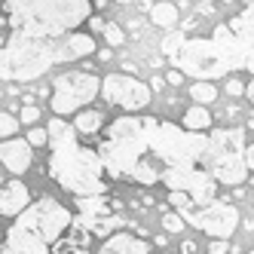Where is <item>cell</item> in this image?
<instances>
[{
	"label": "cell",
	"mask_w": 254,
	"mask_h": 254,
	"mask_svg": "<svg viewBox=\"0 0 254 254\" xmlns=\"http://www.w3.org/2000/svg\"><path fill=\"white\" fill-rule=\"evenodd\" d=\"M86 239L89 230L74 221L67 205L43 196L9 224L0 254H89Z\"/></svg>",
	"instance_id": "1"
},
{
	"label": "cell",
	"mask_w": 254,
	"mask_h": 254,
	"mask_svg": "<svg viewBox=\"0 0 254 254\" xmlns=\"http://www.w3.org/2000/svg\"><path fill=\"white\" fill-rule=\"evenodd\" d=\"M49 178L77 199L104 196L107 193V169L98 150L80 144V132L74 123H64L62 117L49 120Z\"/></svg>",
	"instance_id": "2"
},
{
	"label": "cell",
	"mask_w": 254,
	"mask_h": 254,
	"mask_svg": "<svg viewBox=\"0 0 254 254\" xmlns=\"http://www.w3.org/2000/svg\"><path fill=\"white\" fill-rule=\"evenodd\" d=\"M95 52L92 34H67V37H31L15 34L0 46V80L28 83L43 77L52 64L77 62Z\"/></svg>",
	"instance_id": "3"
},
{
	"label": "cell",
	"mask_w": 254,
	"mask_h": 254,
	"mask_svg": "<svg viewBox=\"0 0 254 254\" xmlns=\"http://www.w3.org/2000/svg\"><path fill=\"white\" fill-rule=\"evenodd\" d=\"M92 12V0H6V22L15 34L67 37Z\"/></svg>",
	"instance_id": "4"
},
{
	"label": "cell",
	"mask_w": 254,
	"mask_h": 254,
	"mask_svg": "<svg viewBox=\"0 0 254 254\" xmlns=\"http://www.w3.org/2000/svg\"><path fill=\"white\" fill-rule=\"evenodd\" d=\"M98 156L111 178L135 181L138 169L150 162V117H117L98 141Z\"/></svg>",
	"instance_id": "5"
},
{
	"label": "cell",
	"mask_w": 254,
	"mask_h": 254,
	"mask_svg": "<svg viewBox=\"0 0 254 254\" xmlns=\"http://www.w3.org/2000/svg\"><path fill=\"white\" fill-rule=\"evenodd\" d=\"M178 70L196 77V80H217L227 77L233 67H245V52H242V40L227 28H217L214 37H193L181 43L172 56H169Z\"/></svg>",
	"instance_id": "6"
},
{
	"label": "cell",
	"mask_w": 254,
	"mask_h": 254,
	"mask_svg": "<svg viewBox=\"0 0 254 254\" xmlns=\"http://www.w3.org/2000/svg\"><path fill=\"white\" fill-rule=\"evenodd\" d=\"M205 147H208V135L187 132L184 126L159 123L150 117V156L156 159L159 172L202 166Z\"/></svg>",
	"instance_id": "7"
},
{
	"label": "cell",
	"mask_w": 254,
	"mask_h": 254,
	"mask_svg": "<svg viewBox=\"0 0 254 254\" xmlns=\"http://www.w3.org/2000/svg\"><path fill=\"white\" fill-rule=\"evenodd\" d=\"M202 169L224 187L239 190L248 178V147L242 129H214L202 156Z\"/></svg>",
	"instance_id": "8"
},
{
	"label": "cell",
	"mask_w": 254,
	"mask_h": 254,
	"mask_svg": "<svg viewBox=\"0 0 254 254\" xmlns=\"http://www.w3.org/2000/svg\"><path fill=\"white\" fill-rule=\"evenodd\" d=\"M95 95H101V80L92 74V70H64L52 80V98L49 107L52 114L62 117L64 114H80L89 104L95 101Z\"/></svg>",
	"instance_id": "9"
},
{
	"label": "cell",
	"mask_w": 254,
	"mask_h": 254,
	"mask_svg": "<svg viewBox=\"0 0 254 254\" xmlns=\"http://www.w3.org/2000/svg\"><path fill=\"white\" fill-rule=\"evenodd\" d=\"M181 217L190 227L211 236V239H224V242H230V236L239 227V208L227 199H214L211 205H202V208H187L181 211Z\"/></svg>",
	"instance_id": "10"
},
{
	"label": "cell",
	"mask_w": 254,
	"mask_h": 254,
	"mask_svg": "<svg viewBox=\"0 0 254 254\" xmlns=\"http://www.w3.org/2000/svg\"><path fill=\"white\" fill-rule=\"evenodd\" d=\"M101 95L107 104L123 107V111H144L153 98V89L123 70V74H107L101 80Z\"/></svg>",
	"instance_id": "11"
},
{
	"label": "cell",
	"mask_w": 254,
	"mask_h": 254,
	"mask_svg": "<svg viewBox=\"0 0 254 254\" xmlns=\"http://www.w3.org/2000/svg\"><path fill=\"white\" fill-rule=\"evenodd\" d=\"M120 202H111L107 196H89L77 199V211H80V224L92 233V236H114V227L120 224L117 217Z\"/></svg>",
	"instance_id": "12"
},
{
	"label": "cell",
	"mask_w": 254,
	"mask_h": 254,
	"mask_svg": "<svg viewBox=\"0 0 254 254\" xmlns=\"http://www.w3.org/2000/svg\"><path fill=\"white\" fill-rule=\"evenodd\" d=\"M0 162L9 175H25L34 162V153H31V144L22 141V138H9V141H0Z\"/></svg>",
	"instance_id": "13"
},
{
	"label": "cell",
	"mask_w": 254,
	"mask_h": 254,
	"mask_svg": "<svg viewBox=\"0 0 254 254\" xmlns=\"http://www.w3.org/2000/svg\"><path fill=\"white\" fill-rule=\"evenodd\" d=\"M98 254H153L150 242L144 239V236L138 233H114V236H107V239L98 245Z\"/></svg>",
	"instance_id": "14"
},
{
	"label": "cell",
	"mask_w": 254,
	"mask_h": 254,
	"mask_svg": "<svg viewBox=\"0 0 254 254\" xmlns=\"http://www.w3.org/2000/svg\"><path fill=\"white\" fill-rule=\"evenodd\" d=\"M31 208V190L22 181H9L0 187V214L3 217H19L22 211Z\"/></svg>",
	"instance_id": "15"
},
{
	"label": "cell",
	"mask_w": 254,
	"mask_h": 254,
	"mask_svg": "<svg viewBox=\"0 0 254 254\" xmlns=\"http://www.w3.org/2000/svg\"><path fill=\"white\" fill-rule=\"evenodd\" d=\"M181 126L187 132H205V129H211V114L202 104H190L184 111V117H181Z\"/></svg>",
	"instance_id": "16"
},
{
	"label": "cell",
	"mask_w": 254,
	"mask_h": 254,
	"mask_svg": "<svg viewBox=\"0 0 254 254\" xmlns=\"http://www.w3.org/2000/svg\"><path fill=\"white\" fill-rule=\"evenodd\" d=\"M101 126H104V117H101V111H95V107H86V111H80L74 117V129L83 132V135H95Z\"/></svg>",
	"instance_id": "17"
},
{
	"label": "cell",
	"mask_w": 254,
	"mask_h": 254,
	"mask_svg": "<svg viewBox=\"0 0 254 254\" xmlns=\"http://www.w3.org/2000/svg\"><path fill=\"white\" fill-rule=\"evenodd\" d=\"M150 22L156 28H175L178 25V6L175 3H166V0H159V3L150 6Z\"/></svg>",
	"instance_id": "18"
},
{
	"label": "cell",
	"mask_w": 254,
	"mask_h": 254,
	"mask_svg": "<svg viewBox=\"0 0 254 254\" xmlns=\"http://www.w3.org/2000/svg\"><path fill=\"white\" fill-rule=\"evenodd\" d=\"M190 98L196 101V104H211L214 98H217V89H214V83L211 80H196L193 86H190Z\"/></svg>",
	"instance_id": "19"
},
{
	"label": "cell",
	"mask_w": 254,
	"mask_h": 254,
	"mask_svg": "<svg viewBox=\"0 0 254 254\" xmlns=\"http://www.w3.org/2000/svg\"><path fill=\"white\" fill-rule=\"evenodd\" d=\"M19 117H12L9 111H0V138H12L15 132H19Z\"/></svg>",
	"instance_id": "20"
},
{
	"label": "cell",
	"mask_w": 254,
	"mask_h": 254,
	"mask_svg": "<svg viewBox=\"0 0 254 254\" xmlns=\"http://www.w3.org/2000/svg\"><path fill=\"white\" fill-rule=\"evenodd\" d=\"M101 37L111 43V46H123V43H126V31H123L120 25H114V22H107L104 31H101Z\"/></svg>",
	"instance_id": "21"
},
{
	"label": "cell",
	"mask_w": 254,
	"mask_h": 254,
	"mask_svg": "<svg viewBox=\"0 0 254 254\" xmlns=\"http://www.w3.org/2000/svg\"><path fill=\"white\" fill-rule=\"evenodd\" d=\"M28 144L31 147H49V129L46 126H34L28 132Z\"/></svg>",
	"instance_id": "22"
},
{
	"label": "cell",
	"mask_w": 254,
	"mask_h": 254,
	"mask_svg": "<svg viewBox=\"0 0 254 254\" xmlns=\"http://www.w3.org/2000/svg\"><path fill=\"white\" fill-rule=\"evenodd\" d=\"M162 227H166L169 233H181V230L187 227V221L181 214H175V211H166V214H162Z\"/></svg>",
	"instance_id": "23"
},
{
	"label": "cell",
	"mask_w": 254,
	"mask_h": 254,
	"mask_svg": "<svg viewBox=\"0 0 254 254\" xmlns=\"http://www.w3.org/2000/svg\"><path fill=\"white\" fill-rule=\"evenodd\" d=\"M40 114H43V111H40V107H34V104H25V107H22V111H19V120H22V123H28V126H31V129H34V123H37V120H40Z\"/></svg>",
	"instance_id": "24"
},
{
	"label": "cell",
	"mask_w": 254,
	"mask_h": 254,
	"mask_svg": "<svg viewBox=\"0 0 254 254\" xmlns=\"http://www.w3.org/2000/svg\"><path fill=\"white\" fill-rule=\"evenodd\" d=\"M169 202H172L178 211H187V208L193 205V199H190L187 193H178V190H175V193H169Z\"/></svg>",
	"instance_id": "25"
},
{
	"label": "cell",
	"mask_w": 254,
	"mask_h": 254,
	"mask_svg": "<svg viewBox=\"0 0 254 254\" xmlns=\"http://www.w3.org/2000/svg\"><path fill=\"white\" fill-rule=\"evenodd\" d=\"M233 248H230V242H224V239H211V245H208V254H230Z\"/></svg>",
	"instance_id": "26"
},
{
	"label": "cell",
	"mask_w": 254,
	"mask_h": 254,
	"mask_svg": "<svg viewBox=\"0 0 254 254\" xmlns=\"http://www.w3.org/2000/svg\"><path fill=\"white\" fill-rule=\"evenodd\" d=\"M245 89H248V86H245L242 80H227V92H230V95H245Z\"/></svg>",
	"instance_id": "27"
},
{
	"label": "cell",
	"mask_w": 254,
	"mask_h": 254,
	"mask_svg": "<svg viewBox=\"0 0 254 254\" xmlns=\"http://www.w3.org/2000/svg\"><path fill=\"white\" fill-rule=\"evenodd\" d=\"M166 80H169L172 86H178L181 80H184V70H169V74H166Z\"/></svg>",
	"instance_id": "28"
},
{
	"label": "cell",
	"mask_w": 254,
	"mask_h": 254,
	"mask_svg": "<svg viewBox=\"0 0 254 254\" xmlns=\"http://www.w3.org/2000/svg\"><path fill=\"white\" fill-rule=\"evenodd\" d=\"M181 251H184V254H199L196 245H193V239H184V242H181Z\"/></svg>",
	"instance_id": "29"
},
{
	"label": "cell",
	"mask_w": 254,
	"mask_h": 254,
	"mask_svg": "<svg viewBox=\"0 0 254 254\" xmlns=\"http://www.w3.org/2000/svg\"><path fill=\"white\" fill-rule=\"evenodd\" d=\"M248 172H254V144H248Z\"/></svg>",
	"instance_id": "30"
},
{
	"label": "cell",
	"mask_w": 254,
	"mask_h": 254,
	"mask_svg": "<svg viewBox=\"0 0 254 254\" xmlns=\"http://www.w3.org/2000/svg\"><path fill=\"white\" fill-rule=\"evenodd\" d=\"M245 98L254 104V80H251V83H248V89H245Z\"/></svg>",
	"instance_id": "31"
},
{
	"label": "cell",
	"mask_w": 254,
	"mask_h": 254,
	"mask_svg": "<svg viewBox=\"0 0 254 254\" xmlns=\"http://www.w3.org/2000/svg\"><path fill=\"white\" fill-rule=\"evenodd\" d=\"M117 3H129V0H117Z\"/></svg>",
	"instance_id": "32"
},
{
	"label": "cell",
	"mask_w": 254,
	"mask_h": 254,
	"mask_svg": "<svg viewBox=\"0 0 254 254\" xmlns=\"http://www.w3.org/2000/svg\"><path fill=\"white\" fill-rule=\"evenodd\" d=\"M251 129H254V120H251Z\"/></svg>",
	"instance_id": "33"
},
{
	"label": "cell",
	"mask_w": 254,
	"mask_h": 254,
	"mask_svg": "<svg viewBox=\"0 0 254 254\" xmlns=\"http://www.w3.org/2000/svg\"><path fill=\"white\" fill-rule=\"evenodd\" d=\"M248 254H254V251H248Z\"/></svg>",
	"instance_id": "34"
}]
</instances>
